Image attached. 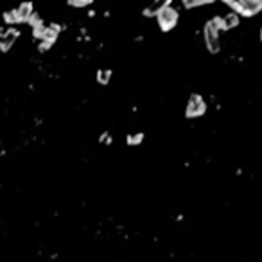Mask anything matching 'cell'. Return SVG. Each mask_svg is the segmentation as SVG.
<instances>
[{"label":"cell","instance_id":"obj_5","mask_svg":"<svg viewBox=\"0 0 262 262\" xmlns=\"http://www.w3.org/2000/svg\"><path fill=\"white\" fill-rule=\"evenodd\" d=\"M60 31H61V27L58 24H48L47 31H45L43 38H41V43L38 45V50H40V53H45V50H48V48L53 47V45L56 43Z\"/></svg>","mask_w":262,"mask_h":262},{"label":"cell","instance_id":"obj_3","mask_svg":"<svg viewBox=\"0 0 262 262\" xmlns=\"http://www.w3.org/2000/svg\"><path fill=\"white\" fill-rule=\"evenodd\" d=\"M206 112V102L199 93H192L189 97V102H187L185 108V117L187 119H198L201 115H205Z\"/></svg>","mask_w":262,"mask_h":262},{"label":"cell","instance_id":"obj_15","mask_svg":"<svg viewBox=\"0 0 262 262\" xmlns=\"http://www.w3.org/2000/svg\"><path fill=\"white\" fill-rule=\"evenodd\" d=\"M70 8H86V6H92V0H69Z\"/></svg>","mask_w":262,"mask_h":262},{"label":"cell","instance_id":"obj_13","mask_svg":"<svg viewBox=\"0 0 262 262\" xmlns=\"http://www.w3.org/2000/svg\"><path fill=\"white\" fill-rule=\"evenodd\" d=\"M2 16H4V22H6V24H9V25L18 24V18H16V9H11V11H6Z\"/></svg>","mask_w":262,"mask_h":262},{"label":"cell","instance_id":"obj_14","mask_svg":"<svg viewBox=\"0 0 262 262\" xmlns=\"http://www.w3.org/2000/svg\"><path fill=\"white\" fill-rule=\"evenodd\" d=\"M45 31H47V25H45V22H43V24L36 25V27L32 29V36L36 38V40H41L43 34H45Z\"/></svg>","mask_w":262,"mask_h":262},{"label":"cell","instance_id":"obj_17","mask_svg":"<svg viewBox=\"0 0 262 262\" xmlns=\"http://www.w3.org/2000/svg\"><path fill=\"white\" fill-rule=\"evenodd\" d=\"M99 140H101L102 144H106V145L112 144V137H110V133H102L101 137H99Z\"/></svg>","mask_w":262,"mask_h":262},{"label":"cell","instance_id":"obj_18","mask_svg":"<svg viewBox=\"0 0 262 262\" xmlns=\"http://www.w3.org/2000/svg\"><path fill=\"white\" fill-rule=\"evenodd\" d=\"M8 31H9V27H0V38H4L6 34H8Z\"/></svg>","mask_w":262,"mask_h":262},{"label":"cell","instance_id":"obj_2","mask_svg":"<svg viewBox=\"0 0 262 262\" xmlns=\"http://www.w3.org/2000/svg\"><path fill=\"white\" fill-rule=\"evenodd\" d=\"M178 18H180L178 9H174L173 6H166V8L162 9V11L156 15L158 27L162 29V32L173 31V29L176 27V24H178Z\"/></svg>","mask_w":262,"mask_h":262},{"label":"cell","instance_id":"obj_10","mask_svg":"<svg viewBox=\"0 0 262 262\" xmlns=\"http://www.w3.org/2000/svg\"><path fill=\"white\" fill-rule=\"evenodd\" d=\"M214 0H183V6L187 9H192V8H201V6H208Z\"/></svg>","mask_w":262,"mask_h":262},{"label":"cell","instance_id":"obj_8","mask_svg":"<svg viewBox=\"0 0 262 262\" xmlns=\"http://www.w3.org/2000/svg\"><path fill=\"white\" fill-rule=\"evenodd\" d=\"M166 6H171V0H160V2H154V4L147 6L142 13H144V16H156L162 9L166 8Z\"/></svg>","mask_w":262,"mask_h":262},{"label":"cell","instance_id":"obj_12","mask_svg":"<svg viewBox=\"0 0 262 262\" xmlns=\"http://www.w3.org/2000/svg\"><path fill=\"white\" fill-rule=\"evenodd\" d=\"M126 142H128L129 145H138L144 142V133H135V135H128L126 137Z\"/></svg>","mask_w":262,"mask_h":262},{"label":"cell","instance_id":"obj_6","mask_svg":"<svg viewBox=\"0 0 262 262\" xmlns=\"http://www.w3.org/2000/svg\"><path fill=\"white\" fill-rule=\"evenodd\" d=\"M16 9V18H18V24H27V20L31 18V15L34 13V8H32V4H29V2H24V4H20Z\"/></svg>","mask_w":262,"mask_h":262},{"label":"cell","instance_id":"obj_11","mask_svg":"<svg viewBox=\"0 0 262 262\" xmlns=\"http://www.w3.org/2000/svg\"><path fill=\"white\" fill-rule=\"evenodd\" d=\"M112 79V70H99L97 72V83L102 86H106Z\"/></svg>","mask_w":262,"mask_h":262},{"label":"cell","instance_id":"obj_7","mask_svg":"<svg viewBox=\"0 0 262 262\" xmlns=\"http://www.w3.org/2000/svg\"><path fill=\"white\" fill-rule=\"evenodd\" d=\"M18 36H20V32L16 31V29H9L8 34H6L4 38H0V50H2V53H8Z\"/></svg>","mask_w":262,"mask_h":262},{"label":"cell","instance_id":"obj_1","mask_svg":"<svg viewBox=\"0 0 262 262\" xmlns=\"http://www.w3.org/2000/svg\"><path fill=\"white\" fill-rule=\"evenodd\" d=\"M225 4L237 16H255L262 9L260 0H226Z\"/></svg>","mask_w":262,"mask_h":262},{"label":"cell","instance_id":"obj_4","mask_svg":"<svg viewBox=\"0 0 262 262\" xmlns=\"http://www.w3.org/2000/svg\"><path fill=\"white\" fill-rule=\"evenodd\" d=\"M203 38H205V45L208 48L210 54H218L221 50V41H219V31L214 25L206 22L203 27Z\"/></svg>","mask_w":262,"mask_h":262},{"label":"cell","instance_id":"obj_16","mask_svg":"<svg viewBox=\"0 0 262 262\" xmlns=\"http://www.w3.org/2000/svg\"><path fill=\"white\" fill-rule=\"evenodd\" d=\"M27 24L31 25L32 29H34V27H36V25L43 24V20H41V16L38 15V13H32V15H31V18H29V20H27Z\"/></svg>","mask_w":262,"mask_h":262},{"label":"cell","instance_id":"obj_9","mask_svg":"<svg viewBox=\"0 0 262 262\" xmlns=\"http://www.w3.org/2000/svg\"><path fill=\"white\" fill-rule=\"evenodd\" d=\"M221 20H223V31H230V29H234L239 25V16L235 15L234 11L228 13L226 16H223Z\"/></svg>","mask_w":262,"mask_h":262}]
</instances>
